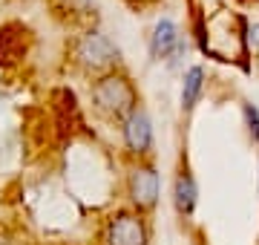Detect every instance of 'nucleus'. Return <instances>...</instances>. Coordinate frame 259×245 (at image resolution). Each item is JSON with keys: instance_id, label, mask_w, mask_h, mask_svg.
Segmentation results:
<instances>
[{"instance_id": "20e7f679", "label": "nucleus", "mask_w": 259, "mask_h": 245, "mask_svg": "<svg viewBox=\"0 0 259 245\" xmlns=\"http://www.w3.org/2000/svg\"><path fill=\"white\" fill-rule=\"evenodd\" d=\"M104 245H147L150 242V228L147 219L139 211H115L101 234Z\"/></svg>"}, {"instance_id": "6e6552de", "label": "nucleus", "mask_w": 259, "mask_h": 245, "mask_svg": "<svg viewBox=\"0 0 259 245\" xmlns=\"http://www.w3.org/2000/svg\"><path fill=\"white\" fill-rule=\"evenodd\" d=\"M204 90V69L202 66H190L182 78V110H193L196 101H199V95Z\"/></svg>"}, {"instance_id": "9d476101", "label": "nucleus", "mask_w": 259, "mask_h": 245, "mask_svg": "<svg viewBox=\"0 0 259 245\" xmlns=\"http://www.w3.org/2000/svg\"><path fill=\"white\" fill-rule=\"evenodd\" d=\"M248 38H250V47L259 52V23H253V26L248 29Z\"/></svg>"}, {"instance_id": "f257e3e1", "label": "nucleus", "mask_w": 259, "mask_h": 245, "mask_svg": "<svg viewBox=\"0 0 259 245\" xmlns=\"http://www.w3.org/2000/svg\"><path fill=\"white\" fill-rule=\"evenodd\" d=\"M90 95H93V104L98 113L118 118V121H124L139 107V90L124 72L98 75L93 81V87H90Z\"/></svg>"}, {"instance_id": "39448f33", "label": "nucleus", "mask_w": 259, "mask_h": 245, "mask_svg": "<svg viewBox=\"0 0 259 245\" xmlns=\"http://www.w3.org/2000/svg\"><path fill=\"white\" fill-rule=\"evenodd\" d=\"M121 142H124L130 156H139V161L153 150V121H150L144 107H136L121 121Z\"/></svg>"}, {"instance_id": "7ed1b4c3", "label": "nucleus", "mask_w": 259, "mask_h": 245, "mask_svg": "<svg viewBox=\"0 0 259 245\" xmlns=\"http://www.w3.org/2000/svg\"><path fill=\"white\" fill-rule=\"evenodd\" d=\"M127 199L130 205L136 208L139 214H147L158 205V196H161V176H158L156 165L150 161H136L133 168L127 170Z\"/></svg>"}, {"instance_id": "f03ea898", "label": "nucleus", "mask_w": 259, "mask_h": 245, "mask_svg": "<svg viewBox=\"0 0 259 245\" xmlns=\"http://www.w3.org/2000/svg\"><path fill=\"white\" fill-rule=\"evenodd\" d=\"M72 61L81 66L83 72H95V75H107L112 66H118L121 49L110 35H104L101 29H87L83 35L72 40Z\"/></svg>"}, {"instance_id": "1a4fd4ad", "label": "nucleus", "mask_w": 259, "mask_h": 245, "mask_svg": "<svg viewBox=\"0 0 259 245\" xmlns=\"http://www.w3.org/2000/svg\"><path fill=\"white\" fill-rule=\"evenodd\" d=\"M242 115H245V127H248L250 139L259 142V110L253 104H242Z\"/></svg>"}, {"instance_id": "0eeeda50", "label": "nucleus", "mask_w": 259, "mask_h": 245, "mask_svg": "<svg viewBox=\"0 0 259 245\" xmlns=\"http://www.w3.org/2000/svg\"><path fill=\"white\" fill-rule=\"evenodd\" d=\"M196 202H199V188H196L193 173L187 168H179L176 179H173V205L182 217H193Z\"/></svg>"}, {"instance_id": "423d86ee", "label": "nucleus", "mask_w": 259, "mask_h": 245, "mask_svg": "<svg viewBox=\"0 0 259 245\" xmlns=\"http://www.w3.org/2000/svg\"><path fill=\"white\" fill-rule=\"evenodd\" d=\"M179 47H182V35H179L176 20L158 18L153 32H150V55L156 58V61H164V58H170Z\"/></svg>"}]
</instances>
